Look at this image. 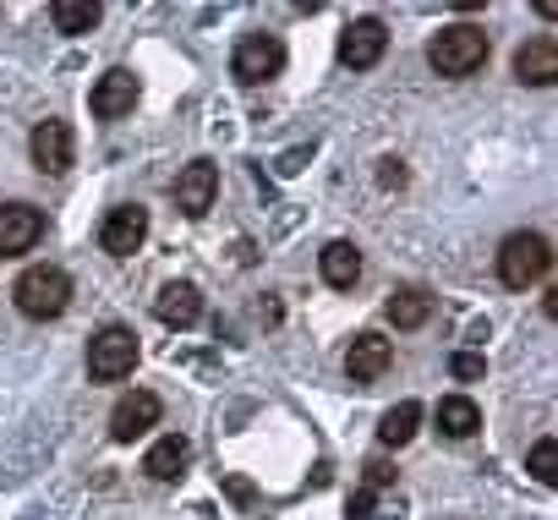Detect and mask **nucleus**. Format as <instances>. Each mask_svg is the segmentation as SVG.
<instances>
[{"label":"nucleus","instance_id":"f03ea898","mask_svg":"<svg viewBox=\"0 0 558 520\" xmlns=\"http://www.w3.org/2000/svg\"><path fill=\"white\" fill-rule=\"evenodd\" d=\"M547 264H553V246H547V235H536V230H514V235L498 246V280H504L509 291L536 286V280L547 275Z\"/></svg>","mask_w":558,"mask_h":520},{"label":"nucleus","instance_id":"423d86ee","mask_svg":"<svg viewBox=\"0 0 558 520\" xmlns=\"http://www.w3.org/2000/svg\"><path fill=\"white\" fill-rule=\"evenodd\" d=\"M143 241H148V208L121 203V208L105 214V225H99V246H105L110 257H132Z\"/></svg>","mask_w":558,"mask_h":520},{"label":"nucleus","instance_id":"f3484780","mask_svg":"<svg viewBox=\"0 0 558 520\" xmlns=\"http://www.w3.org/2000/svg\"><path fill=\"white\" fill-rule=\"evenodd\" d=\"M318 269H324V280H329L335 291H351V286L362 280V252H356L351 241H329L324 257H318Z\"/></svg>","mask_w":558,"mask_h":520},{"label":"nucleus","instance_id":"39448f33","mask_svg":"<svg viewBox=\"0 0 558 520\" xmlns=\"http://www.w3.org/2000/svg\"><path fill=\"white\" fill-rule=\"evenodd\" d=\"M279 66H286V45H279L274 34H246L241 45H235V56H230V72H235V83H268V77H279Z\"/></svg>","mask_w":558,"mask_h":520},{"label":"nucleus","instance_id":"6e6552de","mask_svg":"<svg viewBox=\"0 0 558 520\" xmlns=\"http://www.w3.org/2000/svg\"><path fill=\"white\" fill-rule=\"evenodd\" d=\"M28 154H34L39 170L61 176V170H72V159H77V132H72L66 121H39L34 137H28Z\"/></svg>","mask_w":558,"mask_h":520},{"label":"nucleus","instance_id":"a211bd4d","mask_svg":"<svg viewBox=\"0 0 558 520\" xmlns=\"http://www.w3.org/2000/svg\"><path fill=\"white\" fill-rule=\"evenodd\" d=\"M384 313H389V324H395V329H422V324L433 318V297H427L422 286H400V291L389 297V307H384Z\"/></svg>","mask_w":558,"mask_h":520},{"label":"nucleus","instance_id":"7ed1b4c3","mask_svg":"<svg viewBox=\"0 0 558 520\" xmlns=\"http://www.w3.org/2000/svg\"><path fill=\"white\" fill-rule=\"evenodd\" d=\"M427 61H433V72H444V77H471V72L487 61V34H482L476 23H454V28H444V34L427 45Z\"/></svg>","mask_w":558,"mask_h":520},{"label":"nucleus","instance_id":"4be33fe9","mask_svg":"<svg viewBox=\"0 0 558 520\" xmlns=\"http://www.w3.org/2000/svg\"><path fill=\"white\" fill-rule=\"evenodd\" d=\"M525 471H531V482L553 487V482H558V444H553V438H536L531 455H525Z\"/></svg>","mask_w":558,"mask_h":520},{"label":"nucleus","instance_id":"5701e85b","mask_svg":"<svg viewBox=\"0 0 558 520\" xmlns=\"http://www.w3.org/2000/svg\"><path fill=\"white\" fill-rule=\"evenodd\" d=\"M449 373H454L460 384H476V378L487 373V362H482V351H454V356H449Z\"/></svg>","mask_w":558,"mask_h":520},{"label":"nucleus","instance_id":"20e7f679","mask_svg":"<svg viewBox=\"0 0 558 520\" xmlns=\"http://www.w3.org/2000/svg\"><path fill=\"white\" fill-rule=\"evenodd\" d=\"M132 367H137V335L126 324H105L88 340V373L99 384H116V378H132Z\"/></svg>","mask_w":558,"mask_h":520},{"label":"nucleus","instance_id":"393cba45","mask_svg":"<svg viewBox=\"0 0 558 520\" xmlns=\"http://www.w3.org/2000/svg\"><path fill=\"white\" fill-rule=\"evenodd\" d=\"M345 520H373V487H362V493L351 498V509H345Z\"/></svg>","mask_w":558,"mask_h":520},{"label":"nucleus","instance_id":"dca6fc26","mask_svg":"<svg viewBox=\"0 0 558 520\" xmlns=\"http://www.w3.org/2000/svg\"><path fill=\"white\" fill-rule=\"evenodd\" d=\"M186 460H192V444L181 438V433H165L154 449H148V460H143V471L154 476V482H175L181 471H186Z\"/></svg>","mask_w":558,"mask_h":520},{"label":"nucleus","instance_id":"9d476101","mask_svg":"<svg viewBox=\"0 0 558 520\" xmlns=\"http://www.w3.org/2000/svg\"><path fill=\"white\" fill-rule=\"evenodd\" d=\"M214 197H219V170H214L208 159H197V165H186V170L175 176V208H181L186 219H203V214L214 208Z\"/></svg>","mask_w":558,"mask_h":520},{"label":"nucleus","instance_id":"b1692460","mask_svg":"<svg viewBox=\"0 0 558 520\" xmlns=\"http://www.w3.org/2000/svg\"><path fill=\"white\" fill-rule=\"evenodd\" d=\"M362 471H367V487H373V493H378V487H389V482H395V471H389V465H384V460H367V465H362Z\"/></svg>","mask_w":558,"mask_h":520},{"label":"nucleus","instance_id":"6ab92c4d","mask_svg":"<svg viewBox=\"0 0 558 520\" xmlns=\"http://www.w3.org/2000/svg\"><path fill=\"white\" fill-rule=\"evenodd\" d=\"M476 427H482V406H476L471 395L438 400V433H444V438H471Z\"/></svg>","mask_w":558,"mask_h":520},{"label":"nucleus","instance_id":"f8f14e48","mask_svg":"<svg viewBox=\"0 0 558 520\" xmlns=\"http://www.w3.org/2000/svg\"><path fill=\"white\" fill-rule=\"evenodd\" d=\"M132 105H137V77H132L126 66L105 72V77L94 83V94H88V110H94L99 121H121V116H132Z\"/></svg>","mask_w":558,"mask_h":520},{"label":"nucleus","instance_id":"f257e3e1","mask_svg":"<svg viewBox=\"0 0 558 520\" xmlns=\"http://www.w3.org/2000/svg\"><path fill=\"white\" fill-rule=\"evenodd\" d=\"M12 297H17V307H23L28 318H39V324H45V318H61V313L72 307V275L56 269V264H34V269L17 275Z\"/></svg>","mask_w":558,"mask_h":520},{"label":"nucleus","instance_id":"aec40b11","mask_svg":"<svg viewBox=\"0 0 558 520\" xmlns=\"http://www.w3.org/2000/svg\"><path fill=\"white\" fill-rule=\"evenodd\" d=\"M416 427H422V406H416V400H400L395 411H384V422H378V444L400 449V444L416 438Z\"/></svg>","mask_w":558,"mask_h":520},{"label":"nucleus","instance_id":"0eeeda50","mask_svg":"<svg viewBox=\"0 0 558 520\" xmlns=\"http://www.w3.org/2000/svg\"><path fill=\"white\" fill-rule=\"evenodd\" d=\"M45 235V214L34 203H0V257H23Z\"/></svg>","mask_w":558,"mask_h":520},{"label":"nucleus","instance_id":"4468645a","mask_svg":"<svg viewBox=\"0 0 558 520\" xmlns=\"http://www.w3.org/2000/svg\"><path fill=\"white\" fill-rule=\"evenodd\" d=\"M389 362H395V346H389L378 329L356 335V340H351V351H345V373H351L356 384H373V378H384V373H389Z\"/></svg>","mask_w":558,"mask_h":520},{"label":"nucleus","instance_id":"9b49d317","mask_svg":"<svg viewBox=\"0 0 558 520\" xmlns=\"http://www.w3.org/2000/svg\"><path fill=\"white\" fill-rule=\"evenodd\" d=\"M159 411H165V406H159V395H154V389H132V395L110 411V438H116V444L143 438V433L159 422Z\"/></svg>","mask_w":558,"mask_h":520},{"label":"nucleus","instance_id":"412c9836","mask_svg":"<svg viewBox=\"0 0 558 520\" xmlns=\"http://www.w3.org/2000/svg\"><path fill=\"white\" fill-rule=\"evenodd\" d=\"M99 17H105V7H94V0H56L50 7L56 34H88V28H99Z\"/></svg>","mask_w":558,"mask_h":520},{"label":"nucleus","instance_id":"2eb2a0df","mask_svg":"<svg viewBox=\"0 0 558 520\" xmlns=\"http://www.w3.org/2000/svg\"><path fill=\"white\" fill-rule=\"evenodd\" d=\"M154 313H159V324H165V329H192V324L203 318V291H197V286H186V280H175V286H165V291H159Z\"/></svg>","mask_w":558,"mask_h":520},{"label":"nucleus","instance_id":"bb28decb","mask_svg":"<svg viewBox=\"0 0 558 520\" xmlns=\"http://www.w3.org/2000/svg\"><path fill=\"white\" fill-rule=\"evenodd\" d=\"M230 498H241V504H246V498H252V482H241V476H230Z\"/></svg>","mask_w":558,"mask_h":520},{"label":"nucleus","instance_id":"1a4fd4ad","mask_svg":"<svg viewBox=\"0 0 558 520\" xmlns=\"http://www.w3.org/2000/svg\"><path fill=\"white\" fill-rule=\"evenodd\" d=\"M384 50H389V28H384L378 17H362V23H351V28L340 34V61H345V66H356V72L378 66V61H384Z\"/></svg>","mask_w":558,"mask_h":520},{"label":"nucleus","instance_id":"ddd939ff","mask_svg":"<svg viewBox=\"0 0 558 520\" xmlns=\"http://www.w3.org/2000/svg\"><path fill=\"white\" fill-rule=\"evenodd\" d=\"M514 77L531 83V88H547V83L558 77V39H553V34L525 39V45L514 50Z\"/></svg>","mask_w":558,"mask_h":520},{"label":"nucleus","instance_id":"a878e982","mask_svg":"<svg viewBox=\"0 0 558 520\" xmlns=\"http://www.w3.org/2000/svg\"><path fill=\"white\" fill-rule=\"evenodd\" d=\"M400 181H405V170L395 159H384V186H400Z\"/></svg>","mask_w":558,"mask_h":520}]
</instances>
